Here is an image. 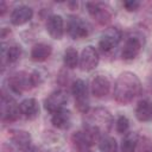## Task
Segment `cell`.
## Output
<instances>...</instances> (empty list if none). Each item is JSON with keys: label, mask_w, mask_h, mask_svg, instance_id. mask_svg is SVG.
Listing matches in <instances>:
<instances>
[{"label": "cell", "mask_w": 152, "mask_h": 152, "mask_svg": "<svg viewBox=\"0 0 152 152\" xmlns=\"http://www.w3.org/2000/svg\"><path fill=\"white\" fill-rule=\"evenodd\" d=\"M99 148L101 152H118V142L112 137H101L99 140Z\"/></svg>", "instance_id": "obj_24"}, {"label": "cell", "mask_w": 152, "mask_h": 152, "mask_svg": "<svg viewBox=\"0 0 152 152\" xmlns=\"http://www.w3.org/2000/svg\"><path fill=\"white\" fill-rule=\"evenodd\" d=\"M11 144L17 148L21 150L23 152L31 146V135L26 131H12L11 132Z\"/></svg>", "instance_id": "obj_16"}, {"label": "cell", "mask_w": 152, "mask_h": 152, "mask_svg": "<svg viewBox=\"0 0 152 152\" xmlns=\"http://www.w3.org/2000/svg\"><path fill=\"white\" fill-rule=\"evenodd\" d=\"M5 12H6V4H5V1H1L0 2V14L4 15Z\"/></svg>", "instance_id": "obj_29"}, {"label": "cell", "mask_w": 152, "mask_h": 152, "mask_svg": "<svg viewBox=\"0 0 152 152\" xmlns=\"http://www.w3.org/2000/svg\"><path fill=\"white\" fill-rule=\"evenodd\" d=\"M52 52V48L45 43L36 44L31 50V58L34 62H43L50 57Z\"/></svg>", "instance_id": "obj_20"}, {"label": "cell", "mask_w": 152, "mask_h": 152, "mask_svg": "<svg viewBox=\"0 0 152 152\" xmlns=\"http://www.w3.org/2000/svg\"><path fill=\"white\" fill-rule=\"evenodd\" d=\"M137 151L138 152H152V139L147 137L139 138Z\"/></svg>", "instance_id": "obj_25"}, {"label": "cell", "mask_w": 152, "mask_h": 152, "mask_svg": "<svg viewBox=\"0 0 152 152\" xmlns=\"http://www.w3.org/2000/svg\"><path fill=\"white\" fill-rule=\"evenodd\" d=\"M101 138L96 135L95 133H91L83 128V131L75 132L71 135V141L77 152H88L89 147L94 145L95 141L100 140Z\"/></svg>", "instance_id": "obj_5"}, {"label": "cell", "mask_w": 152, "mask_h": 152, "mask_svg": "<svg viewBox=\"0 0 152 152\" xmlns=\"http://www.w3.org/2000/svg\"><path fill=\"white\" fill-rule=\"evenodd\" d=\"M99 61H100V57H99V52L97 50L91 46V45H88L86 46L82 52H81V56H80V68L81 70L83 71H90L93 69H95L99 64Z\"/></svg>", "instance_id": "obj_11"}, {"label": "cell", "mask_w": 152, "mask_h": 152, "mask_svg": "<svg viewBox=\"0 0 152 152\" xmlns=\"http://www.w3.org/2000/svg\"><path fill=\"white\" fill-rule=\"evenodd\" d=\"M115 127H116L118 133H120V134H126L127 131H128V128H129V121H128V119H127L126 116H124V115H120V116L118 118V120H116Z\"/></svg>", "instance_id": "obj_27"}, {"label": "cell", "mask_w": 152, "mask_h": 152, "mask_svg": "<svg viewBox=\"0 0 152 152\" xmlns=\"http://www.w3.org/2000/svg\"><path fill=\"white\" fill-rule=\"evenodd\" d=\"M135 116L139 121H151L152 120V100L144 99L138 102L135 107Z\"/></svg>", "instance_id": "obj_18"}, {"label": "cell", "mask_w": 152, "mask_h": 152, "mask_svg": "<svg viewBox=\"0 0 152 152\" xmlns=\"http://www.w3.org/2000/svg\"><path fill=\"white\" fill-rule=\"evenodd\" d=\"M68 102V94L63 89H57L52 91L45 100H44V108L53 114L64 108V104Z\"/></svg>", "instance_id": "obj_9"}, {"label": "cell", "mask_w": 152, "mask_h": 152, "mask_svg": "<svg viewBox=\"0 0 152 152\" xmlns=\"http://www.w3.org/2000/svg\"><path fill=\"white\" fill-rule=\"evenodd\" d=\"M63 62L64 65L69 69H74L77 66V64L80 63V57L78 53L76 51V49L74 48H68L64 51V56H63Z\"/></svg>", "instance_id": "obj_23"}, {"label": "cell", "mask_w": 152, "mask_h": 152, "mask_svg": "<svg viewBox=\"0 0 152 152\" xmlns=\"http://www.w3.org/2000/svg\"><path fill=\"white\" fill-rule=\"evenodd\" d=\"M150 86H151V89H152V76H151V80H150Z\"/></svg>", "instance_id": "obj_31"}, {"label": "cell", "mask_w": 152, "mask_h": 152, "mask_svg": "<svg viewBox=\"0 0 152 152\" xmlns=\"http://www.w3.org/2000/svg\"><path fill=\"white\" fill-rule=\"evenodd\" d=\"M88 152H91V151H88Z\"/></svg>", "instance_id": "obj_32"}, {"label": "cell", "mask_w": 152, "mask_h": 152, "mask_svg": "<svg viewBox=\"0 0 152 152\" xmlns=\"http://www.w3.org/2000/svg\"><path fill=\"white\" fill-rule=\"evenodd\" d=\"M124 7L128 11V12H132V11H137L140 6V2L137 1V0H128V1H124L122 2Z\"/></svg>", "instance_id": "obj_28"}, {"label": "cell", "mask_w": 152, "mask_h": 152, "mask_svg": "<svg viewBox=\"0 0 152 152\" xmlns=\"http://www.w3.org/2000/svg\"><path fill=\"white\" fill-rule=\"evenodd\" d=\"M71 91L75 97L76 108L82 113L89 112V97H88V87L83 80L74 81L71 86Z\"/></svg>", "instance_id": "obj_3"}, {"label": "cell", "mask_w": 152, "mask_h": 152, "mask_svg": "<svg viewBox=\"0 0 152 152\" xmlns=\"http://www.w3.org/2000/svg\"><path fill=\"white\" fill-rule=\"evenodd\" d=\"M24 152H37V150H36V147H33V146H30L28 148H26Z\"/></svg>", "instance_id": "obj_30"}, {"label": "cell", "mask_w": 152, "mask_h": 152, "mask_svg": "<svg viewBox=\"0 0 152 152\" xmlns=\"http://www.w3.org/2000/svg\"><path fill=\"white\" fill-rule=\"evenodd\" d=\"M46 77V72L43 70V69H37L34 70L32 74H31V82H32V86L33 87H37L39 84H42L44 82Z\"/></svg>", "instance_id": "obj_26"}, {"label": "cell", "mask_w": 152, "mask_h": 152, "mask_svg": "<svg viewBox=\"0 0 152 152\" xmlns=\"http://www.w3.org/2000/svg\"><path fill=\"white\" fill-rule=\"evenodd\" d=\"M71 121H72L71 113L68 109H64V108L53 113L52 116H51L52 125L55 127L59 128V129H68L71 126Z\"/></svg>", "instance_id": "obj_17"}, {"label": "cell", "mask_w": 152, "mask_h": 152, "mask_svg": "<svg viewBox=\"0 0 152 152\" xmlns=\"http://www.w3.org/2000/svg\"><path fill=\"white\" fill-rule=\"evenodd\" d=\"M109 90H110V82L106 76L99 75L93 78V81H91L93 95H95L96 97H103V96L108 95Z\"/></svg>", "instance_id": "obj_15"}, {"label": "cell", "mask_w": 152, "mask_h": 152, "mask_svg": "<svg viewBox=\"0 0 152 152\" xmlns=\"http://www.w3.org/2000/svg\"><path fill=\"white\" fill-rule=\"evenodd\" d=\"M139 141V135L135 132H128L121 140V152H135Z\"/></svg>", "instance_id": "obj_21"}, {"label": "cell", "mask_w": 152, "mask_h": 152, "mask_svg": "<svg viewBox=\"0 0 152 152\" xmlns=\"http://www.w3.org/2000/svg\"><path fill=\"white\" fill-rule=\"evenodd\" d=\"M112 125H113L112 114L104 108H95L91 112L87 113L83 128L91 133H95L101 138L102 134L109 132Z\"/></svg>", "instance_id": "obj_2"}, {"label": "cell", "mask_w": 152, "mask_h": 152, "mask_svg": "<svg viewBox=\"0 0 152 152\" xmlns=\"http://www.w3.org/2000/svg\"><path fill=\"white\" fill-rule=\"evenodd\" d=\"M87 8L89 14L101 25H106L112 20L113 12L109 5L100 1H91L87 2Z\"/></svg>", "instance_id": "obj_4"}, {"label": "cell", "mask_w": 152, "mask_h": 152, "mask_svg": "<svg viewBox=\"0 0 152 152\" xmlns=\"http://www.w3.org/2000/svg\"><path fill=\"white\" fill-rule=\"evenodd\" d=\"M66 32L72 39H82L90 32V26L80 17H70L66 23Z\"/></svg>", "instance_id": "obj_6"}, {"label": "cell", "mask_w": 152, "mask_h": 152, "mask_svg": "<svg viewBox=\"0 0 152 152\" xmlns=\"http://www.w3.org/2000/svg\"><path fill=\"white\" fill-rule=\"evenodd\" d=\"M7 83H8V89L14 94H20L23 90L33 87L31 82V74L28 75L26 72L13 74L11 77H8Z\"/></svg>", "instance_id": "obj_10"}, {"label": "cell", "mask_w": 152, "mask_h": 152, "mask_svg": "<svg viewBox=\"0 0 152 152\" xmlns=\"http://www.w3.org/2000/svg\"><path fill=\"white\" fill-rule=\"evenodd\" d=\"M33 15V11L28 6H18L11 13V23L13 25H24L31 20Z\"/></svg>", "instance_id": "obj_14"}, {"label": "cell", "mask_w": 152, "mask_h": 152, "mask_svg": "<svg viewBox=\"0 0 152 152\" xmlns=\"http://www.w3.org/2000/svg\"><path fill=\"white\" fill-rule=\"evenodd\" d=\"M120 39H121V31L118 27H109L102 33L99 40V48L103 52H108L119 44Z\"/></svg>", "instance_id": "obj_12"}, {"label": "cell", "mask_w": 152, "mask_h": 152, "mask_svg": "<svg viewBox=\"0 0 152 152\" xmlns=\"http://www.w3.org/2000/svg\"><path fill=\"white\" fill-rule=\"evenodd\" d=\"M46 31L53 39H61L64 33V20L61 15L52 14L46 20Z\"/></svg>", "instance_id": "obj_13"}, {"label": "cell", "mask_w": 152, "mask_h": 152, "mask_svg": "<svg viewBox=\"0 0 152 152\" xmlns=\"http://www.w3.org/2000/svg\"><path fill=\"white\" fill-rule=\"evenodd\" d=\"M142 44H144V40L141 39V37L139 34H135V33L129 34L126 38L122 51H121L122 58L126 61L134 59L139 55V52L142 48Z\"/></svg>", "instance_id": "obj_8"}, {"label": "cell", "mask_w": 152, "mask_h": 152, "mask_svg": "<svg viewBox=\"0 0 152 152\" xmlns=\"http://www.w3.org/2000/svg\"><path fill=\"white\" fill-rule=\"evenodd\" d=\"M1 55H2V59L7 61L8 63H15L20 56H21V48L19 45H10L7 49L5 48V44H2V49H1Z\"/></svg>", "instance_id": "obj_22"}, {"label": "cell", "mask_w": 152, "mask_h": 152, "mask_svg": "<svg viewBox=\"0 0 152 152\" xmlns=\"http://www.w3.org/2000/svg\"><path fill=\"white\" fill-rule=\"evenodd\" d=\"M20 112L26 119H30V120L36 119L39 114V104L37 102V100L28 97V99H25L24 101H21Z\"/></svg>", "instance_id": "obj_19"}, {"label": "cell", "mask_w": 152, "mask_h": 152, "mask_svg": "<svg viewBox=\"0 0 152 152\" xmlns=\"http://www.w3.org/2000/svg\"><path fill=\"white\" fill-rule=\"evenodd\" d=\"M1 118L4 121H15L21 112H20V104H18L14 99L11 96H6L5 94L1 95Z\"/></svg>", "instance_id": "obj_7"}, {"label": "cell", "mask_w": 152, "mask_h": 152, "mask_svg": "<svg viewBox=\"0 0 152 152\" xmlns=\"http://www.w3.org/2000/svg\"><path fill=\"white\" fill-rule=\"evenodd\" d=\"M141 90V83L133 72L125 71L119 75L114 84V97L119 103H129Z\"/></svg>", "instance_id": "obj_1"}]
</instances>
